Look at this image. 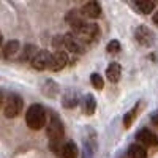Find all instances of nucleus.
Here are the masks:
<instances>
[{
  "label": "nucleus",
  "mask_w": 158,
  "mask_h": 158,
  "mask_svg": "<svg viewBox=\"0 0 158 158\" xmlns=\"http://www.w3.org/2000/svg\"><path fill=\"white\" fill-rule=\"evenodd\" d=\"M98 25L97 24H90V22H84L82 25H79L73 30V35L79 40L81 43H92L98 38Z\"/></svg>",
  "instance_id": "7ed1b4c3"
},
{
  "label": "nucleus",
  "mask_w": 158,
  "mask_h": 158,
  "mask_svg": "<svg viewBox=\"0 0 158 158\" xmlns=\"http://www.w3.org/2000/svg\"><path fill=\"white\" fill-rule=\"evenodd\" d=\"M81 15L89 19H97L101 16V6L98 2H87L81 8Z\"/></svg>",
  "instance_id": "9d476101"
},
{
  "label": "nucleus",
  "mask_w": 158,
  "mask_h": 158,
  "mask_svg": "<svg viewBox=\"0 0 158 158\" xmlns=\"http://www.w3.org/2000/svg\"><path fill=\"white\" fill-rule=\"evenodd\" d=\"M135 8L141 13V15H147V13H152L155 8V3L152 0H136L135 2Z\"/></svg>",
  "instance_id": "4468645a"
},
{
  "label": "nucleus",
  "mask_w": 158,
  "mask_h": 158,
  "mask_svg": "<svg viewBox=\"0 0 158 158\" xmlns=\"http://www.w3.org/2000/svg\"><path fill=\"white\" fill-rule=\"evenodd\" d=\"M120 73H122V68H120V65L115 63V62L109 63V67L106 68V77L111 82H117L118 79H120Z\"/></svg>",
  "instance_id": "f8f14e48"
},
{
  "label": "nucleus",
  "mask_w": 158,
  "mask_h": 158,
  "mask_svg": "<svg viewBox=\"0 0 158 158\" xmlns=\"http://www.w3.org/2000/svg\"><path fill=\"white\" fill-rule=\"evenodd\" d=\"M152 120H153V123L158 127V115H153V117H152Z\"/></svg>",
  "instance_id": "393cba45"
},
{
  "label": "nucleus",
  "mask_w": 158,
  "mask_h": 158,
  "mask_svg": "<svg viewBox=\"0 0 158 158\" xmlns=\"http://www.w3.org/2000/svg\"><path fill=\"white\" fill-rule=\"evenodd\" d=\"M2 40H3V36H2V33H0V46H2Z\"/></svg>",
  "instance_id": "a878e982"
},
{
  "label": "nucleus",
  "mask_w": 158,
  "mask_h": 158,
  "mask_svg": "<svg viewBox=\"0 0 158 158\" xmlns=\"http://www.w3.org/2000/svg\"><path fill=\"white\" fill-rule=\"evenodd\" d=\"M3 103H5V95H3V92L0 90V109H2V106H3Z\"/></svg>",
  "instance_id": "5701e85b"
},
{
  "label": "nucleus",
  "mask_w": 158,
  "mask_h": 158,
  "mask_svg": "<svg viewBox=\"0 0 158 158\" xmlns=\"http://www.w3.org/2000/svg\"><path fill=\"white\" fill-rule=\"evenodd\" d=\"M68 63V56L65 54L63 51H56L54 54L51 56V65H49V70L52 71H60L67 67Z\"/></svg>",
  "instance_id": "0eeeda50"
},
{
  "label": "nucleus",
  "mask_w": 158,
  "mask_h": 158,
  "mask_svg": "<svg viewBox=\"0 0 158 158\" xmlns=\"http://www.w3.org/2000/svg\"><path fill=\"white\" fill-rule=\"evenodd\" d=\"M76 101H77L76 94L70 90V92H67V95L63 97V106L65 108H74L76 106Z\"/></svg>",
  "instance_id": "a211bd4d"
},
{
  "label": "nucleus",
  "mask_w": 158,
  "mask_h": 158,
  "mask_svg": "<svg viewBox=\"0 0 158 158\" xmlns=\"http://www.w3.org/2000/svg\"><path fill=\"white\" fill-rule=\"evenodd\" d=\"M136 139L141 142V146H142V144H144V146H147V147L158 146V136L153 133L152 130H147V128H142L139 133L136 135Z\"/></svg>",
  "instance_id": "6e6552de"
},
{
  "label": "nucleus",
  "mask_w": 158,
  "mask_h": 158,
  "mask_svg": "<svg viewBox=\"0 0 158 158\" xmlns=\"http://www.w3.org/2000/svg\"><path fill=\"white\" fill-rule=\"evenodd\" d=\"M90 82H92V85H94L95 89H98V90H101V89H103V85H104L103 77H101L98 73H94V74L90 76Z\"/></svg>",
  "instance_id": "aec40b11"
},
{
  "label": "nucleus",
  "mask_w": 158,
  "mask_h": 158,
  "mask_svg": "<svg viewBox=\"0 0 158 158\" xmlns=\"http://www.w3.org/2000/svg\"><path fill=\"white\" fill-rule=\"evenodd\" d=\"M46 133H48V138H49V142H51V149L59 155V150H60L59 144L63 141L65 130H63V123L59 120L56 115L51 117V122L46 127Z\"/></svg>",
  "instance_id": "f257e3e1"
},
{
  "label": "nucleus",
  "mask_w": 158,
  "mask_h": 158,
  "mask_svg": "<svg viewBox=\"0 0 158 158\" xmlns=\"http://www.w3.org/2000/svg\"><path fill=\"white\" fill-rule=\"evenodd\" d=\"M128 156L130 158H147V150L141 144H133L128 149Z\"/></svg>",
  "instance_id": "2eb2a0df"
},
{
  "label": "nucleus",
  "mask_w": 158,
  "mask_h": 158,
  "mask_svg": "<svg viewBox=\"0 0 158 158\" xmlns=\"http://www.w3.org/2000/svg\"><path fill=\"white\" fill-rule=\"evenodd\" d=\"M25 123L32 130H41L46 125V111L40 104H32L25 114Z\"/></svg>",
  "instance_id": "f03ea898"
},
{
  "label": "nucleus",
  "mask_w": 158,
  "mask_h": 158,
  "mask_svg": "<svg viewBox=\"0 0 158 158\" xmlns=\"http://www.w3.org/2000/svg\"><path fill=\"white\" fill-rule=\"evenodd\" d=\"M36 52H38L36 46H33V44H27V46L24 48V51L21 52V59H22V60H32V59L35 57Z\"/></svg>",
  "instance_id": "f3484780"
},
{
  "label": "nucleus",
  "mask_w": 158,
  "mask_h": 158,
  "mask_svg": "<svg viewBox=\"0 0 158 158\" xmlns=\"http://www.w3.org/2000/svg\"><path fill=\"white\" fill-rule=\"evenodd\" d=\"M22 106H24V101L22 98L18 95V94H10L6 98H5V117L8 118H15L21 114L22 111Z\"/></svg>",
  "instance_id": "20e7f679"
},
{
  "label": "nucleus",
  "mask_w": 158,
  "mask_h": 158,
  "mask_svg": "<svg viewBox=\"0 0 158 158\" xmlns=\"http://www.w3.org/2000/svg\"><path fill=\"white\" fill-rule=\"evenodd\" d=\"M136 114H138V108L130 109V111L125 114V117H123V125H125V128H130V127H131L133 120L136 118Z\"/></svg>",
  "instance_id": "6ab92c4d"
},
{
  "label": "nucleus",
  "mask_w": 158,
  "mask_h": 158,
  "mask_svg": "<svg viewBox=\"0 0 158 158\" xmlns=\"http://www.w3.org/2000/svg\"><path fill=\"white\" fill-rule=\"evenodd\" d=\"M153 22H155V25L158 27V11H156L155 15H153Z\"/></svg>",
  "instance_id": "b1692460"
},
{
  "label": "nucleus",
  "mask_w": 158,
  "mask_h": 158,
  "mask_svg": "<svg viewBox=\"0 0 158 158\" xmlns=\"http://www.w3.org/2000/svg\"><path fill=\"white\" fill-rule=\"evenodd\" d=\"M63 46L67 48L68 51H71V52H76V54L84 52V43L79 41L73 33H67L63 36Z\"/></svg>",
  "instance_id": "1a4fd4ad"
},
{
  "label": "nucleus",
  "mask_w": 158,
  "mask_h": 158,
  "mask_svg": "<svg viewBox=\"0 0 158 158\" xmlns=\"http://www.w3.org/2000/svg\"><path fill=\"white\" fill-rule=\"evenodd\" d=\"M51 52H48V51H38L36 54H35V57L30 60V63H32V67L35 68V70H46V68H49V65H51Z\"/></svg>",
  "instance_id": "39448f33"
},
{
  "label": "nucleus",
  "mask_w": 158,
  "mask_h": 158,
  "mask_svg": "<svg viewBox=\"0 0 158 158\" xmlns=\"http://www.w3.org/2000/svg\"><path fill=\"white\" fill-rule=\"evenodd\" d=\"M95 109H97V101H95V98H94V95H85V98H84V111H85V114L87 115H92L95 112Z\"/></svg>",
  "instance_id": "dca6fc26"
},
{
  "label": "nucleus",
  "mask_w": 158,
  "mask_h": 158,
  "mask_svg": "<svg viewBox=\"0 0 158 158\" xmlns=\"http://www.w3.org/2000/svg\"><path fill=\"white\" fill-rule=\"evenodd\" d=\"M59 155H60V158H77V147H76V144L71 142V141L63 142L60 146Z\"/></svg>",
  "instance_id": "9b49d317"
},
{
  "label": "nucleus",
  "mask_w": 158,
  "mask_h": 158,
  "mask_svg": "<svg viewBox=\"0 0 158 158\" xmlns=\"http://www.w3.org/2000/svg\"><path fill=\"white\" fill-rule=\"evenodd\" d=\"M19 49H21V44H19L18 40H11V41H8L5 44V48H3V56L11 59V57H15L18 54Z\"/></svg>",
  "instance_id": "ddd939ff"
},
{
  "label": "nucleus",
  "mask_w": 158,
  "mask_h": 158,
  "mask_svg": "<svg viewBox=\"0 0 158 158\" xmlns=\"http://www.w3.org/2000/svg\"><path fill=\"white\" fill-rule=\"evenodd\" d=\"M135 38L136 41L142 46H152L153 44V33L150 29H147L146 25H139V27L135 30Z\"/></svg>",
  "instance_id": "423d86ee"
},
{
  "label": "nucleus",
  "mask_w": 158,
  "mask_h": 158,
  "mask_svg": "<svg viewBox=\"0 0 158 158\" xmlns=\"http://www.w3.org/2000/svg\"><path fill=\"white\" fill-rule=\"evenodd\" d=\"M54 48H57V46H60V44H63V36H56L54 38Z\"/></svg>",
  "instance_id": "4be33fe9"
},
{
  "label": "nucleus",
  "mask_w": 158,
  "mask_h": 158,
  "mask_svg": "<svg viewBox=\"0 0 158 158\" xmlns=\"http://www.w3.org/2000/svg\"><path fill=\"white\" fill-rule=\"evenodd\" d=\"M106 51H108V52H112V54H115V52L120 51V43H118L117 40H112V41H109V43H108Z\"/></svg>",
  "instance_id": "412c9836"
}]
</instances>
